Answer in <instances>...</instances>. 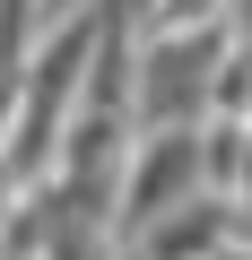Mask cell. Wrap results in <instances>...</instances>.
Masks as SVG:
<instances>
[{"label": "cell", "instance_id": "obj_2", "mask_svg": "<svg viewBox=\"0 0 252 260\" xmlns=\"http://www.w3.org/2000/svg\"><path fill=\"white\" fill-rule=\"evenodd\" d=\"M217 191V165H209V121H139V139H131V182H122V225L113 234H131L183 200Z\"/></svg>", "mask_w": 252, "mask_h": 260}, {"label": "cell", "instance_id": "obj_3", "mask_svg": "<svg viewBox=\"0 0 252 260\" xmlns=\"http://www.w3.org/2000/svg\"><path fill=\"white\" fill-rule=\"evenodd\" d=\"M235 234H243V200H235V191H200V200H183V208L131 225L122 251H131V260H217Z\"/></svg>", "mask_w": 252, "mask_h": 260}, {"label": "cell", "instance_id": "obj_1", "mask_svg": "<svg viewBox=\"0 0 252 260\" xmlns=\"http://www.w3.org/2000/svg\"><path fill=\"white\" fill-rule=\"evenodd\" d=\"M252 26H148L139 35V78H131V113L139 121H209L226 52Z\"/></svg>", "mask_w": 252, "mask_h": 260}]
</instances>
